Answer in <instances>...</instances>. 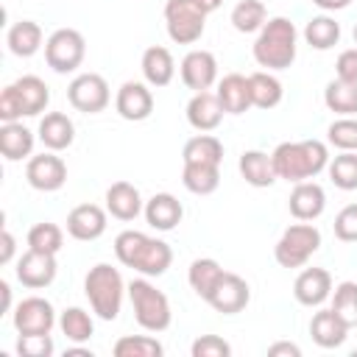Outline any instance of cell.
<instances>
[{
  "mask_svg": "<svg viewBox=\"0 0 357 357\" xmlns=\"http://www.w3.org/2000/svg\"><path fill=\"white\" fill-rule=\"evenodd\" d=\"M318 248H321V231L310 220H298L282 231V237L273 245V257L282 268H304Z\"/></svg>",
  "mask_w": 357,
  "mask_h": 357,
  "instance_id": "cell-7",
  "label": "cell"
},
{
  "mask_svg": "<svg viewBox=\"0 0 357 357\" xmlns=\"http://www.w3.org/2000/svg\"><path fill=\"white\" fill-rule=\"evenodd\" d=\"M67 100L75 112H84V114H98L109 106L112 100V92H109V84L103 75L98 73H81L70 81L67 86Z\"/></svg>",
  "mask_w": 357,
  "mask_h": 357,
  "instance_id": "cell-10",
  "label": "cell"
},
{
  "mask_svg": "<svg viewBox=\"0 0 357 357\" xmlns=\"http://www.w3.org/2000/svg\"><path fill=\"white\" fill-rule=\"evenodd\" d=\"M248 86H251V103L257 109H273L282 103V81L271 73V70H257L248 75Z\"/></svg>",
  "mask_w": 357,
  "mask_h": 357,
  "instance_id": "cell-31",
  "label": "cell"
},
{
  "mask_svg": "<svg viewBox=\"0 0 357 357\" xmlns=\"http://www.w3.org/2000/svg\"><path fill=\"white\" fill-rule=\"evenodd\" d=\"M114 257L142 276H162L173 262V248L159 237L126 229L114 237Z\"/></svg>",
  "mask_w": 357,
  "mask_h": 357,
  "instance_id": "cell-1",
  "label": "cell"
},
{
  "mask_svg": "<svg viewBox=\"0 0 357 357\" xmlns=\"http://www.w3.org/2000/svg\"><path fill=\"white\" fill-rule=\"evenodd\" d=\"M0 243H3V251H0V265H8V262H11V257H14V245H17V240H14V234H11L8 229H3Z\"/></svg>",
  "mask_w": 357,
  "mask_h": 357,
  "instance_id": "cell-48",
  "label": "cell"
},
{
  "mask_svg": "<svg viewBox=\"0 0 357 357\" xmlns=\"http://www.w3.org/2000/svg\"><path fill=\"white\" fill-rule=\"evenodd\" d=\"M128 301L134 307V318L145 332H165L173 321V310L167 296L148 282V276L142 279H131L128 282Z\"/></svg>",
  "mask_w": 357,
  "mask_h": 357,
  "instance_id": "cell-6",
  "label": "cell"
},
{
  "mask_svg": "<svg viewBox=\"0 0 357 357\" xmlns=\"http://www.w3.org/2000/svg\"><path fill=\"white\" fill-rule=\"evenodd\" d=\"M240 176L245 178V184L251 187H271L279 176H276V167H273V156L265 153V151H245L240 156Z\"/></svg>",
  "mask_w": 357,
  "mask_h": 357,
  "instance_id": "cell-28",
  "label": "cell"
},
{
  "mask_svg": "<svg viewBox=\"0 0 357 357\" xmlns=\"http://www.w3.org/2000/svg\"><path fill=\"white\" fill-rule=\"evenodd\" d=\"M190 354L192 357H229L231 346L223 337H218V335H201V337L192 340Z\"/></svg>",
  "mask_w": 357,
  "mask_h": 357,
  "instance_id": "cell-45",
  "label": "cell"
},
{
  "mask_svg": "<svg viewBox=\"0 0 357 357\" xmlns=\"http://www.w3.org/2000/svg\"><path fill=\"white\" fill-rule=\"evenodd\" d=\"M332 310L346 321L349 329L357 326V282H340L332 290Z\"/></svg>",
  "mask_w": 357,
  "mask_h": 357,
  "instance_id": "cell-41",
  "label": "cell"
},
{
  "mask_svg": "<svg viewBox=\"0 0 357 357\" xmlns=\"http://www.w3.org/2000/svg\"><path fill=\"white\" fill-rule=\"evenodd\" d=\"M321 11H343L351 6V0H312Z\"/></svg>",
  "mask_w": 357,
  "mask_h": 357,
  "instance_id": "cell-49",
  "label": "cell"
},
{
  "mask_svg": "<svg viewBox=\"0 0 357 357\" xmlns=\"http://www.w3.org/2000/svg\"><path fill=\"white\" fill-rule=\"evenodd\" d=\"M106 231V209L98 204H78L67 215V234L73 240L89 243Z\"/></svg>",
  "mask_w": 357,
  "mask_h": 357,
  "instance_id": "cell-17",
  "label": "cell"
},
{
  "mask_svg": "<svg viewBox=\"0 0 357 357\" xmlns=\"http://www.w3.org/2000/svg\"><path fill=\"white\" fill-rule=\"evenodd\" d=\"M329 145L337 151H357V117H337L326 128Z\"/></svg>",
  "mask_w": 357,
  "mask_h": 357,
  "instance_id": "cell-42",
  "label": "cell"
},
{
  "mask_svg": "<svg viewBox=\"0 0 357 357\" xmlns=\"http://www.w3.org/2000/svg\"><path fill=\"white\" fill-rule=\"evenodd\" d=\"M181 81L192 92H206L218 81V59L209 50H190L181 59Z\"/></svg>",
  "mask_w": 357,
  "mask_h": 357,
  "instance_id": "cell-16",
  "label": "cell"
},
{
  "mask_svg": "<svg viewBox=\"0 0 357 357\" xmlns=\"http://www.w3.org/2000/svg\"><path fill=\"white\" fill-rule=\"evenodd\" d=\"M64 245V231L56 226V223H33L28 229V248L33 251H45V254H59Z\"/></svg>",
  "mask_w": 357,
  "mask_h": 357,
  "instance_id": "cell-40",
  "label": "cell"
},
{
  "mask_svg": "<svg viewBox=\"0 0 357 357\" xmlns=\"http://www.w3.org/2000/svg\"><path fill=\"white\" fill-rule=\"evenodd\" d=\"M304 42L315 50H329L340 42V22L329 14H318L304 25Z\"/></svg>",
  "mask_w": 357,
  "mask_h": 357,
  "instance_id": "cell-36",
  "label": "cell"
},
{
  "mask_svg": "<svg viewBox=\"0 0 357 357\" xmlns=\"http://www.w3.org/2000/svg\"><path fill=\"white\" fill-rule=\"evenodd\" d=\"M114 357H162L165 346L151 335H123L112 346Z\"/></svg>",
  "mask_w": 357,
  "mask_h": 357,
  "instance_id": "cell-38",
  "label": "cell"
},
{
  "mask_svg": "<svg viewBox=\"0 0 357 357\" xmlns=\"http://www.w3.org/2000/svg\"><path fill=\"white\" fill-rule=\"evenodd\" d=\"M59 329L73 346H81L95 335V321L84 307H67L59 315Z\"/></svg>",
  "mask_w": 357,
  "mask_h": 357,
  "instance_id": "cell-34",
  "label": "cell"
},
{
  "mask_svg": "<svg viewBox=\"0 0 357 357\" xmlns=\"http://www.w3.org/2000/svg\"><path fill=\"white\" fill-rule=\"evenodd\" d=\"M273 167L276 176L298 184L315 178L329 165V148L321 139H301V142H282L273 148Z\"/></svg>",
  "mask_w": 357,
  "mask_h": 357,
  "instance_id": "cell-2",
  "label": "cell"
},
{
  "mask_svg": "<svg viewBox=\"0 0 357 357\" xmlns=\"http://www.w3.org/2000/svg\"><path fill=\"white\" fill-rule=\"evenodd\" d=\"M251 301V287L243 276L237 273H223V279L218 282V287L212 290V296L206 298V304L223 315H237L245 310V304Z\"/></svg>",
  "mask_w": 357,
  "mask_h": 357,
  "instance_id": "cell-14",
  "label": "cell"
},
{
  "mask_svg": "<svg viewBox=\"0 0 357 357\" xmlns=\"http://www.w3.org/2000/svg\"><path fill=\"white\" fill-rule=\"evenodd\" d=\"M114 109H117V114H120L123 120H128V123L148 120L151 112H153V95H151L148 84H142V81H126V84L117 89Z\"/></svg>",
  "mask_w": 357,
  "mask_h": 357,
  "instance_id": "cell-15",
  "label": "cell"
},
{
  "mask_svg": "<svg viewBox=\"0 0 357 357\" xmlns=\"http://www.w3.org/2000/svg\"><path fill=\"white\" fill-rule=\"evenodd\" d=\"M354 42H357V25H354Z\"/></svg>",
  "mask_w": 357,
  "mask_h": 357,
  "instance_id": "cell-52",
  "label": "cell"
},
{
  "mask_svg": "<svg viewBox=\"0 0 357 357\" xmlns=\"http://www.w3.org/2000/svg\"><path fill=\"white\" fill-rule=\"evenodd\" d=\"M293 296L301 307H321L332 296V276L326 268H304L293 282Z\"/></svg>",
  "mask_w": 357,
  "mask_h": 357,
  "instance_id": "cell-18",
  "label": "cell"
},
{
  "mask_svg": "<svg viewBox=\"0 0 357 357\" xmlns=\"http://www.w3.org/2000/svg\"><path fill=\"white\" fill-rule=\"evenodd\" d=\"M142 78L148 86H167L176 75V61H173V53L162 45H151L145 53H142Z\"/></svg>",
  "mask_w": 357,
  "mask_h": 357,
  "instance_id": "cell-25",
  "label": "cell"
},
{
  "mask_svg": "<svg viewBox=\"0 0 357 357\" xmlns=\"http://www.w3.org/2000/svg\"><path fill=\"white\" fill-rule=\"evenodd\" d=\"M145 209L142 204V195L139 190L131 184V181H114L109 190H106V212L117 220H134L139 212Z\"/></svg>",
  "mask_w": 357,
  "mask_h": 357,
  "instance_id": "cell-22",
  "label": "cell"
},
{
  "mask_svg": "<svg viewBox=\"0 0 357 357\" xmlns=\"http://www.w3.org/2000/svg\"><path fill=\"white\" fill-rule=\"evenodd\" d=\"M218 100L223 106L226 114H243L248 112L254 103H251V86H248V75H240V73H229L218 81Z\"/></svg>",
  "mask_w": 357,
  "mask_h": 357,
  "instance_id": "cell-24",
  "label": "cell"
},
{
  "mask_svg": "<svg viewBox=\"0 0 357 357\" xmlns=\"http://www.w3.org/2000/svg\"><path fill=\"white\" fill-rule=\"evenodd\" d=\"M36 134H39V139H42V145L47 151H64L75 139V126L64 112H47L39 120V131Z\"/></svg>",
  "mask_w": 357,
  "mask_h": 357,
  "instance_id": "cell-26",
  "label": "cell"
},
{
  "mask_svg": "<svg viewBox=\"0 0 357 357\" xmlns=\"http://www.w3.org/2000/svg\"><path fill=\"white\" fill-rule=\"evenodd\" d=\"M335 237L340 243H357V204H349L343 206L337 215H335Z\"/></svg>",
  "mask_w": 357,
  "mask_h": 357,
  "instance_id": "cell-43",
  "label": "cell"
},
{
  "mask_svg": "<svg viewBox=\"0 0 357 357\" xmlns=\"http://www.w3.org/2000/svg\"><path fill=\"white\" fill-rule=\"evenodd\" d=\"M142 215H145V220H148L151 229H156V231H173L181 223V218H184V206H181V201L176 195L156 192V195H151L145 201Z\"/></svg>",
  "mask_w": 357,
  "mask_h": 357,
  "instance_id": "cell-19",
  "label": "cell"
},
{
  "mask_svg": "<svg viewBox=\"0 0 357 357\" xmlns=\"http://www.w3.org/2000/svg\"><path fill=\"white\" fill-rule=\"evenodd\" d=\"M6 45H8V50H11L14 56H20V59L33 56V53L42 47V28H39V22H33V20H20V22H14V25L8 28V33H6Z\"/></svg>",
  "mask_w": 357,
  "mask_h": 357,
  "instance_id": "cell-30",
  "label": "cell"
},
{
  "mask_svg": "<svg viewBox=\"0 0 357 357\" xmlns=\"http://www.w3.org/2000/svg\"><path fill=\"white\" fill-rule=\"evenodd\" d=\"M181 184L192 195H209L220 184V165H201V162H184Z\"/></svg>",
  "mask_w": 357,
  "mask_h": 357,
  "instance_id": "cell-32",
  "label": "cell"
},
{
  "mask_svg": "<svg viewBox=\"0 0 357 357\" xmlns=\"http://www.w3.org/2000/svg\"><path fill=\"white\" fill-rule=\"evenodd\" d=\"M296 42H298V31L287 17H271L257 39H254V61L271 73L287 70L296 61Z\"/></svg>",
  "mask_w": 357,
  "mask_h": 357,
  "instance_id": "cell-3",
  "label": "cell"
},
{
  "mask_svg": "<svg viewBox=\"0 0 357 357\" xmlns=\"http://www.w3.org/2000/svg\"><path fill=\"white\" fill-rule=\"evenodd\" d=\"M268 357H301V349L296 343H287V340H279L273 346H268Z\"/></svg>",
  "mask_w": 357,
  "mask_h": 357,
  "instance_id": "cell-47",
  "label": "cell"
},
{
  "mask_svg": "<svg viewBox=\"0 0 357 357\" xmlns=\"http://www.w3.org/2000/svg\"><path fill=\"white\" fill-rule=\"evenodd\" d=\"M326 170L337 190H357V151H340L335 159H329Z\"/></svg>",
  "mask_w": 357,
  "mask_h": 357,
  "instance_id": "cell-39",
  "label": "cell"
},
{
  "mask_svg": "<svg viewBox=\"0 0 357 357\" xmlns=\"http://www.w3.org/2000/svg\"><path fill=\"white\" fill-rule=\"evenodd\" d=\"M17 351H20V357H50L53 354V337L50 335H20Z\"/></svg>",
  "mask_w": 357,
  "mask_h": 357,
  "instance_id": "cell-44",
  "label": "cell"
},
{
  "mask_svg": "<svg viewBox=\"0 0 357 357\" xmlns=\"http://www.w3.org/2000/svg\"><path fill=\"white\" fill-rule=\"evenodd\" d=\"M287 209L296 220H315L324 215L326 209V192L321 184L315 181H298L290 192V201H287Z\"/></svg>",
  "mask_w": 357,
  "mask_h": 357,
  "instance_id": "cell-20",
  "label": "cell"
},
{
  "mask_svg": "<svg viewBox=\"0 0 357 357\" xmlns=\"http://www.w3.org/2000/svg\"><path fill=\"white\" fill-rule=\"evenodd\" d=\"M25 178L39 192H56L67 181V165H64L61 156H56V151L36 153L25 165Z\"/></svg>",
  "mask_w": 357,
  "mask_h": 357,
  "instance_id": "cell-12",
  "label": "cell"
},
{
  "mask_svg": "<svg viewBox=\"0 0 357 357\" xmlns=\"http://www.w3.org/2000/svg\"><path fill=\"white\" fill-rule=\"evenodd\" d=\"M324 103L329 112H335L340 117H354L357 114V84L332 78L324 89Z\"/></svg>",
  "mask_w": 357,
  "mask_h": 357,
  "instance_id": "cell-35",
  "label": "cell"
},
{
  "mask_svg": "<svg viewBox=\"0 0 357 357\" xmlns=\"http://www.w3.org/2000/svg\"><path fill=\"white\" fill-rule=\"evenodd\" d=\"M192 3H195L204 14H212V11H218V8H220V3H223V0H192Z\"/></svg>",
  "mask_w": 357,
  "mask_h": 357,
  "instance_id": "cell-50",
  "label": "cell"
},
{
  "mask_svg": "<svg viewBox=\"0 0 357 357\" xmlns=\"http://www.w3.org/2000/svg\"><path fill=\"white\" fill-rule=\"evenodd\" d=\"M0 293H3V312H8L11 310V287H8V282H0Z\"/></svg>",
  "mask_w": 357,
  "mask_h": 357,
  "instance_id": "cell-51",
  "label": "cell"
},
{
  "mask_svg": "<svg viewBox=\"0 0 357 357\" xmlns=\"http://www.w3.org/2000/svg\"><path fill=\"white\" fill-rule=\"evenodd\" d=\"M126 293H128V284L123 282L120 271L112 268L109 262H98L84 276V296L100 321H114L120 315Z\"/></svg>",
  "mask_w": 357,
  "mask_h": 357,
  "instance_id": "cell-4",
  "label": "cell"
},
{
  "mask_svg": "<svg viewBox=\"0 0 357 357\" xmlns=\"http://www.w3.org/2000/svg\"><path fill=\"white\" fill-rule=\"evenodd\" d=\"M223 268H220V262L218 259H212V257H201V259H192L190 262V271H187V282H190V287L195 290V296L198 298H209L212 296V290L218 287V282L223 279Z\"/></svg>",
  "mask_w": 357,
  "mask_h": 357,
  "instance_id": "cell-29",
  "label": "cell"
},
{
  "mask_svg": "<svg viewBox=\"0 0 357 357\" xmlns=\"http://www.w3.org/2000/svg\"><path fill=\"white\" fill-rule=\"evenodd\" d=\"M56 271H59L56 254H45V251L28 248V251L17 259V279H20L22 287H28V290H42V287L53 284Z\"/></svg>",
  "mask_w": 357,
  "mask_h": 357,
  "instance_id": "cell-13",
  "label": "cell"
},
{
  "mask_svg": "<svg viewBox=\"0 0 357 357\" xmlns=\"http://www.w3.org/2000/svg\"><path fill=\"white\" fill-rule=\"evenodd\" d=\"M351 357H357V349H354V351H351Z\"/></svg>",
  "mask_w": 357,
  "mask_h": 357,
  "instance_id": "cell-53",
  "label": "cell"
},
{
  "mask_svg": "<svg viewBox=\"0 0 357 357\" xmlns=\"http://www.w3.org/2000/svg\"><path fill=\"white\" fill-rule=\"evenodd\" d=\"M165 28L176 45H195L204 36L206 14L192 0H167L165 3Z\"/></svg>",
  "mask_w": 357,
  "mask_h": 357,
  "instance_id": "cell-9",
  "label": "cell"
},
{
  "mask_svg": "<svg viewBox=\"0 0 357 357\" xmlns=\"http://www.w3.org/2000/svg\"><path fill=\"white\" fill-rule=\"evenodd\" d=\"M310 335H312V340H315L321 349H337V346L346 343L349 326H346V321L329 307V310H318V312L312 315V321H310Z\"/></svg>",
  "mask_w": 357,
  "mask_h": 357,
  "instance_id": "cell-23",
  "label": "cell"
},
{
  "mask_svg": "<svg viewBox=\"0 0 357 357\" xmlns=\"http://www.w3.org/2000/svg\"><path fill=\"white\" fill-rule=\"evenodd\" d=\"M335 75H337L340 81L357 84V47H349V50H343V53L337 56V61H335Z\"/></svg>",
  "mask_w": 357,
  "mask_h": 357,
  "instance_id": "cell-46",
  "label": "cell"
},
{
  "mask_svg": "<svg viewBox=\"0 0 357 357\" xmlns=\"http://www.w3.org/2000/svg\"><path fill=\"white\" fill-rule=\"evenodd\" d=\"M184 162H201V165H220L223 162V142L206 131L190 137L181 151Z\"/></svg>",
  "mask_w": 357,
  "mask_h": 357,
  "instance_id": "cell-33",
  "label": "cell"
},
{
  "mask_svg": "<svg viewBox=\"0 0 357 357\" xmlns=\"http://www.w3.org/2000/svg\"><path fill=\"white\" fill-rule=\"evenodd\" d=\"M223 106L218 100L215 92H195L187 103V123L195 128V131H215L223 120Z\"/></svg>",
  "mask_w": 357,
  "mask_h": 357,
  "instance_id": "cell-21",
  "label": "cell"
},
{
  "mask_svg": "<svg viewBox=\"0 0 357 357\" xmlns=\"http://www.w3.org/2000/svg\"><path fill=\"white\" fill-rule=\"evenodd\" d=\"M50 89L39 75H22L0 92V120L14 123L20 117H36L47 109Z\"/></svg>",
  "mask_w": 357,
  "mask_h": 357,
  "instance_id": "cell-5",
  "label": "cell"
},
{
  "mask_svg": "<svg viewBox=\"0 0 357 357\" xmlns=\"http://www.w3.org/2000/svg\"><path fill=\"white\" fill-rule=\"evenodd\" d=\"M265 22H268V11L262 0H240L231 8V25L240 33H259Z\"/></svg>",
  "mask_w": 357,
  "mask_h": 357,
  "instance_id": "cell-37",
  "label": "cell"
},
{
  "mask_svg": "<svg viewBox=\"0 0 357 357\" xmlns=\"http://www.w3.org/2000/svg\"><path fill=\"white\" fill-rule=\"evenodd\" d=\"M14 329L20 335H50L56 326V310L42 296H28L14 307Z\"/></svg>",
  "mask_w": 357,
  "mask_h": 357,
  "instance_id": "cell-11",
  "label": "cell"
},
{
  "mask_svg": "<svg viewBox=\"0 0 357 357\" xmlns=\"http://www.w3.org/2000/svg\"><path fill=\"white\" fill-rule=\"evenodd\" d=\"M84 56H86V42H84L81 31H75V28H59L45 42V61L59 75L75 73L81 67Z\"/></svg>",
  "mask_w": 357,
  "mask_h": 357,
  "instance_id": "cell-8",
  "label": "cell"
},
{
  "mask_svg": "<svg viewBox=\"0 0 357 357\" xmlns=\"http://www.w3.org/2000/svg\"><path fill=\"white\" fill-rule=\"evenodd\" d=\"M33 131L25 128L20 120L14 123H3L0 126V153L8 159V162H20V159H31L33 153Z\"/></svg>",
  "mask_w": 357,
  "mask_h": 357,
  "instance_id": "cell-27",
  "label": "cell"
}]
</instances>
